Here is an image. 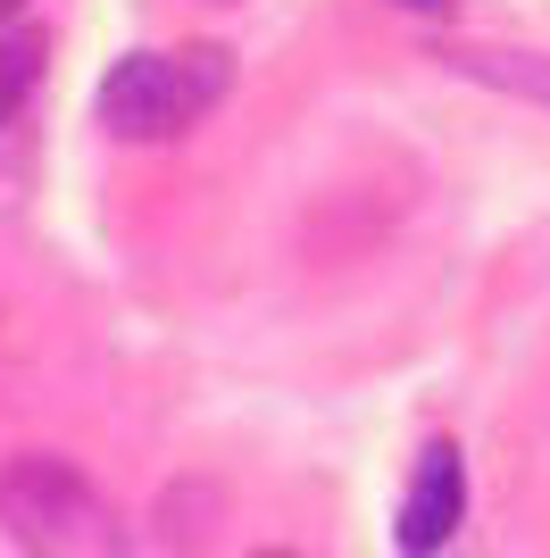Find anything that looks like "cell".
<instances>
[{
    "mask_svg": "<svg viewBox=\"0 0 550 558\" xmlns=\"http://www.w3.org/2000/svg\"><path fill=\"white\" fill-rule=\"evenodd\" d=\"M226 93H234V50L226 43L134 50V59H117V68L100 75V125H109L117 142H176Z\"/></svg>",
    "mask_w": 550,
    "mask_h": 558,
    "instance_id": "1",
    "label": "cell"
},
{
    "mask_svg": "<svg viewBox=\"0 0 550 558\" xmlns=\"http://www.w3.org/2000/svg\"><path fill=\"white\" fill-rule=\"evenodd\" d=\"M0 534L25 558H125V517L50 450L0 466Z\"/></svg>",
    "mask_w": 550,
    "mask_h": 558,
    "instance_id": "2",
    "label": "cell"
},
{
    "mask_svg": "<svg viewBox=\"0 0 550 558\" xmlns=\"http://www.w3.org/2000/svg\"><path fill=\"white\" fill-rule=\"evenodd\" d=\"M458 517H467V466H458V442H426V450H417L409 492H400V550L434 558L442 542L458 534Z\"/></svg>",
    "mask_w": 550,
    "mask_h": 558,
    "instance_id": "3",
    "label": "cell"
},
{
    "mask_svg": "<svg viewBox=\"0 0 550 558\" xmlns=\"http://www.w3.org/2000/svg\"><path fill=\"white\" fill-rule=\"evenodd\" d=\"M451 75H476L492 93H517V100H542L550 109V50H492V43H451L442 50Z\"/></svg>",
    "mask_w": 550,
    "mask_h": 558,
    "instance_id": "4",
    "label": "cell"
},
{
    "mask_svg": "<svg viewBox=\"0 0 550 558\" xmlns=\"http://www.w3.org/2000/svg\"><path fill=\"white\" fill-rule=\"evenodd\" d=\"M159 534L167 550H208L217 542V484H176L159 509Z\"/></svg>",
    "mask_w": 550,
    "mask_h": 558,
    "instance_id": "5",
    "label": "cell"
},
{
    "mask_svg": "<svg viewBox=\"0 0 550 558\" xmlns=\"http://www.w3.org/2000/svg\"><path fill=\"white\" fill-rule=\"evenodd\" d=\"M43 84V34H0V125H17Z\"/></svg>",
    "mask_w": 550,
    "mask_h": 558,
    "instance_id": "6",
    "label": "cell"
},
{
    "mask_svg": "<svg viewBox=\"0 0 550 558\" xmlns=\"http://www.w3.org/2000/svg\"><path fill=\"white\" fill-rule=\"evenodd\" d=\"M400 9H417V17H451L458 0H400Z\"/></svg>",
    "mask_w": 550,
    "mask_h": 558,
    "instance_id": "7",
    "label": "cell"
},
{
    "mask_svg": "<svg viewBox=\"0 0 550 558\" xmlns=\"http://www.w3.org/2000/svg\"><path fill=\"white\" fill-rule=\"evenodd\" d=\"M259 558H300V550H259Z\"/></svg>",
    "mask_w": 550,
    "mask_h": 558,
    "instance_id": "8",
    "label": "cell"
},
{
    "mask_svg": "<svg viewBox=\"0 0 550 558\" xmlns=\"http://www.w3.org/2000/svg\"><path fill=\"white\" fill-rule=\"evenodd\" d=\"M9 9H17V0H0V17H9Z\"/></svg>",
    "mask_w": 550,
    "mask_h": 558,
    "instance_id": "9",
    "label": "cell"
}]
</instances>
